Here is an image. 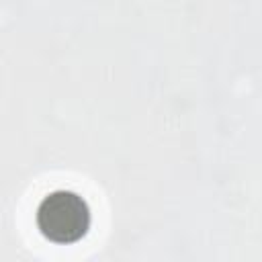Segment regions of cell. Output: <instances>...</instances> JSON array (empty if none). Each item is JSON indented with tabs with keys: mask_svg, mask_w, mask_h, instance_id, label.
I'll use <instances>...</instances> for the list:
<instances>
[{
	"mask_svg": "<svg viewBox=\"0 0 262 262\" xmlns=\"http://www.w3.org/2000/svg\"><path fill=\"white\" fill-rule=\"evenodd\" d=\"M41 233L55 244H74L90 227V209L86 201L72 190L49 192L37 209Z\"/></svg>",
	"mask_w": 262,
	"mask_h": 262,
	"instance_id": "6da1fadb",
	"label": "cell"
}]
</instances>
